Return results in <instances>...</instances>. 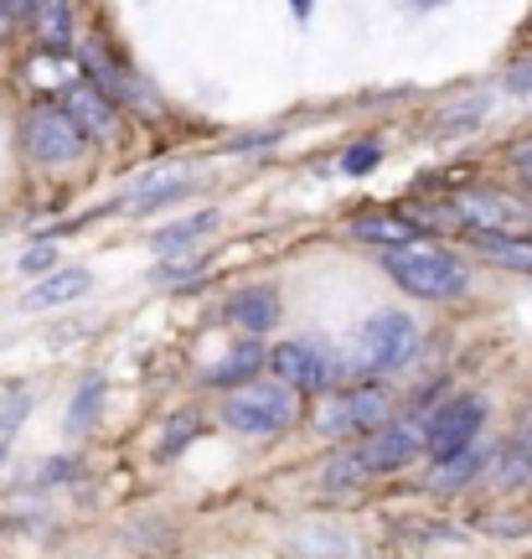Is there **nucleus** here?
Here are the masks:
<instances>
[{
    "mask_svg": "<svg viewBox=\"0 0 532 559\" xmlns=\"http://www.w3.org/2000/svg\"><path fill=\"white\" fill-rule=\"evenodd\" d=\"M383 270L419 300H455V296H466V285H471L466 264L455 260V254H445V249H419V243L388 249Z\"/></svg>",
    "mask_w": 532,
    "mask_h": 559,
    "instance_id": "obj_1",
    "label": "nucleus"
},
{
    "mask_svg": "<svg viewBox=\"0 0 532 559\" xmlns=\"http://www.w3.org/2000/svg\"><path fill=\"white\" fill-rule=\"evenodd\" d=\"M295 394L285 383H238L222 404V419L243 436H285L295 425Z\"/></svg>",
    "mask_w": 532,
    "mask_h": 559,
    "instance_id": "obj_2",
    "label": "nucleus"
},
{
    "mask_svg": "<svg viewBox=\"0 0 532 559\" xmlns=\"http://www.w3.org/2000/svg\"><path fill=\"white\" fill-rule=\"evenodd\" d=\"M419 347V326L409 311H373L362 321V337H356V362L367 373H394L414 358Z\"/></svg>",
    "mask_w": 532,
    "mask_h": 559,
    "instance_id": "obj_3",
    "label": "nucleus"
},
{
    "mask_svg": "<svg viewBox=\"0 0 532 559\" xmlns=\"http://www.w3.org/2000/svg\"><path fill=\"white\" fill-rule=\"evenodd\" d=\"M21 140H26V156L41 166H68L83 156V135L78 124L62 115V104H37L26 120H21Z\"/></svg>",
    "mask_w": 532,
    "mask_h": 559,
    "instance_id": "obj_4",
    "label": "nucleus"
},
{
    "mask_svg": "<svg viewBox=\"0 0 532 559\" xmlns=\"http://www.w3.org/2000/svg\"><path fill=\"white\" fill-rule=\"evenodd\" d=\"M450 213L471 223V234H522L528 228V207L496 187H460L450 192Z\"/></svg>",
    "mask_w": 532,
    "mask_h": 559,
    "instance_id": "obj_5",
    "label": "nucleus"
},
{
    "mask_svg": "<svg viewBox=\"0 0 532 559\" xmlns=\"http://www.w3.org/2000/svg\"><path fill=\"white\" fill-rule=\"evenodd\" d=\"M481 425H486V404L475 400V394H460V400L434 409V419L424 425V445H430L434 461H450V456H460V451H471L475 436H481Z\"/></svg>",
    "mask_w": 532,
    "mask_h": 559,
    "instance_id": "obj_6",
    "label": "nucleus"
},
{
    "mask_svg": "<svg viewBox=\"0 0 532 559\" xmlns=\"http://www.w3.org/2000/svg\"><path fill=\"white\" fill-rule=\"evenodd\" d=\"M383 419H388V394L383 389H347V394H336L321 409L316 425H321V436L352 440V436H373Z\"/></svg>",
    "mask_w": 532,
    "mask_h": 559,
    "instance_id": "obj_7",
    "label": "nucleus"
},
{
    "mask_svg": "<svg viewBox=\"0 0 532 559\" xmlns=\"http://www.w3.org/2000/svg\"><path fill=\"white\" fill-rule=\"evenodd\" d=\"M419 445H424V430L419 425H377L373 436L352 440L356 461H362V477H377V472H398V466H409L419 456Z\"/></svg>",
    "mask_w": 532,
    "mask_h": 559,
    "instance_id": "obj_8",
    "label": "nucleus"
},
{
    "mask_svg": "<svg viewBox=\"0 0 532 559\" xmlns=\"http://www.w3.org/2000/svg\"><path fill=\"white\" fill-rule=\"evenodd\" d=\"M78 62H83V73H88V88H94V94H104L109 104L124 99V104H140V109H150V104H156V94H150V88H145L135 73H124V68H119V62L104 52L99 41H83V47H78Z\"/></svg>",
    "mask_w": 532,
    "mask_h": 559,
    "instance_id": "obj_9",
    "label": "nucleus"
},
{
    "mask_svg": "<svg viewBox=\"0 0 532 559\" xmlns=\"http://www.w3.org/2000/svg\"><path fill=\"white\" fill-rule=\"evenodd\" d=\"M275 383H285L290 394H321L326 383H331V358H326V347L321 342H285L275 347Z\"/></svg>",
    "mask_w": 532,
    "mask_h": 559,
    "instance_id": "obj_10",
    "label": "nucleus"
},
{
    "mask_svg": "<svg viewBox=\"0 0 532 559\" xmlns=\"http://www.w3.org/2000/svg\"><path fill=\"white\" fill-rule=\"evenodd\" d=\"M62 115L78 124L83 140H99V145L114 140V104L104 99V94H94L88 83H73V88L62 94Z\"/></svg>",
    "mask_w": 532,
    "mask_h": 559,
    "instance_id": "obj_11",
    "label": "nucleus"
},
{
    "mask_svg": "<svg viewBox=\"0 0 532 559\" xmlns=\"http://www.w3.org/2000/svg\"><path fill=\"white\" fill-rule=\"evenodd\" d=\"M228 321L243 326V332H269L279 321V290H269V285H243V290H233V296H228Z\"/></svg>",
    "mask_w": 532,
    "mask_h": 559,
    "instance_id": "obj_12",
    "label": "nucleus"
},
{
    "mask_svg": "<svg viewBox=\"0 0 532 559\" xmlns=\"http://www.w3.org/2000/svg\"><path fill=\"white\" fill-rule=\"evenodd\" d=\"M94 285V275L88 270H52V275H41V285H32L26 290V311H52V306H68V300H78L83 290Z\"/></svg>",
    "mask_w": 532,
    "mask_h": 559,
    "instance_id": "obj_13",
    "label": "nucleus"
},
{
    "mask_svg": "<svg viewBox=\"0 0 532 559\" xmlns=\"http://www.w3.org/2000/svg\"><path fill=\"white\" fill-rule=\"evenodd\" d=\"M264 362H269V353H264L258 342H238V347H228V353L207 368V383H213V389H228V383H233V389L238 383H254V373L264 368Z\"/></svg>",
    "mask_w": 532,
    "mask_h": 559,
    "instance_id": "obj_14",
    "label": "nucleus"
},
{
    "mask_svg": "<svg viewBox=\"0 0 532 559\" xmlns=\"http://www.w3.org/2000/svg\"><path fill=\"white\" fill-rule=\"evenodd\" d=\"M471 249L486 264H501V270L532 275V239H522V234H471Z\"/></svg>",
    "mask_w": 532,
    "mask_h": 559,
    "instance_id": "obj_15",
    "label": "nucleus"
},
{
    "mask_svg": "<svg viewBox=\"0 0 532 559\" xmlns=\"http://www.w3.org/2000/svg\"><path fill=\"white\" fill-rule=\"evenodd\" d=\"M352 234L367 243H388V249H409L419 243V223L403 218V213H362L352 218Z\"/></svg>",
    "mask_w": 532,
    "mask_h": 559,
    "instance_id": "obj_16",
    "label": "nucleus"
},
{
    "mask_svg": "<svg viewBox=\"0 0 532 559\" xmlns=\"http://www.w3.org/2000/svg\"><path fill=\"white\" fill-rule=\"evenodd\" d=\"M32 26H37V41L47 52H68V41H73L68 0H32Z\"/></svg>",
    "mask_w": 532,
    "mask_h": 559,
    "instance_id": "obj_17",
    "label": "nucleus"
},
{
    "mask_svg": "<svg viewBox=\"0 0 532 559\" xmlns=\"http://www.w3.org/2000/svg\"><path fill=\"white\" fill-rule=\"evenodd\" d=\"M213 228H217V213L207 207V213H197V218L177 223V228H156V234H150V249H160V254H171V249H186V243L207 239Z\"/></svg>",
    "mask_w": 532,
    "mask_h": 559,
    "instance_id": "obj_18",
    "label": "nucleus"
},
{
    "mask_svg": "<svg viewBox=\"0 0 532 559\" xmlns=\"http://www.w3.org/2000/svg\"><path fill=\"white\" fill-rule=\"evenodd\" d=\"M192 187H197V181H186V177H156V187L145 181V187L130 192V207H135V213H156V207H166V202L186 198Z\"/></svg>",
    "mask_w": 532,
    "mask_h": 559,
    "instance_id": "obj_19",
    "label": "nucleus"
},
{
    "mask_svg": "<svg viewBox=\"0 0 532 559\" xmlns=\"http://www.w3.org/2000/svg\"><path fill=\"white\" fill-rule=\"evenodd\" d=\"M522 481H532V451L522 440H507L496 456V487H522Z\"/></svg>",
    "mask_w": 532,
    "mask_h": 559,
    "instance_id": "obj_20",
    "label": "nucleus"
},
{
    "mask_svg": "<svg viewBox=\"0 0 532 559\" xmlns=\"http://www.w3.org/2000/svg\"><path fill=\"white\" fill-rule=\"evenodd\" d=\"M475 466H481V456H475V451H460V456L439 461V472H434V487H439V492H455V487H466V481H471Z\"/></svg>",
    "mask_w": 532,
    "mask_h": 559,
    "instance_id": "obj_21",
    "label": "nucleus"
},
{
    "mask_svg": "<svg viewBox=\"0 0 532 559\" xmlns=\"http://www.w3.org/2000/svg\"><path fill=\"white\" fill-rule=\"evenodd\" d=\"M99 404H104V383L88 379V383L78 389L73 409H68V430H88V425H94V415H99Z\"/></svg>",
    "mask_w": 532,
    "mask_h": 559,
    "instance_id": "obj_22",
    "label": "nucleus"
},
{
    "mask_svg": "<svg viewBox=\"0 0 532 559\" xmlns=\"http://www.w3.org/2000/svg\"><path fill=\"white\" fill-rule=\"evenodd\" d=\"M26 415H32V394H11L5 409H0V461H5V451H11L16 430L26 425Z\"/></svg>",
    "mask_w": 532,
    "mask_h": 559,
    "instance_id": "obj_23",
    "label": "nucleus"
},
{
    "mask_svg": "<svg viewBox=\"0 0 532 559\" xmlns=\"http://www.w3.org/2000/svg\"><path fill=\"white\" fill-rule=\"evenodd\" d=\"M192 436H197V415H186V409H181V415H171L166 436H160V456H177V451H181V445H186Z\"/></svg>",
    "mask_w": 532,
    "mask_h": 559,
    "instance_id": "obj_24",
    "label": "nucleus"
},
{
    "mask_svg": "<svg viewBox=\"0 0 532 559\" xmlns=\"http://www.w3.org/2000/svg\"><path fill=\"white\" fill-rule=\"evenodd\" d=\"M52 264H58L52 243H32V249L21 254V275H52Z\"/></svg>",
    "mask_w": 532,
    "mask_h": 559,
    "instance_id": "obj_25",
    "label": "nucleus"
},
{
    "mask_svg": "<svg viewBox=\"0 0 532 559\" xmlns=\"http://www.w3.org/2000/svg\"><path fill=\"white\" fill-rule=\"evenodd\" d=\"M377 156H383L377 145H352V151L341 156V171H347V177H362V171H373L377 166Z\"/></svg>",
    "mask_w": 532,
    "mask_h": 559,
    "instance_id": "obj_26",
    "label": "nucleus"
},
{
    "mask_svg": "<svg viewBox=\"0 0 532 559\" xmlns=\"http://www.w3.org/2000/svg\"><path fill=\"white\" fill-rule=\"evenodd\" d=\"M192 275H202V260H177L166 270H156V280H192Z\"/></svg>",
    "mask_w": 532,
    "mask_h": 559,
    "instance_id": "obj_27",
    "label": "nucleus"
},
{
    "mask_svg": "<svg viewBox=\"0 0 532 559\" xmlns=\"http://www.w3.org/2000/svg\"><path fill=\"white\" fill-rule=\"evenodd\" d=\"M507 88H512V94H522V99H532V62H528V68H512V73H507Z\"/></svg>",
    "mask_w": 532,
    "mask_h": 559,
    "instance_id": "obj_28",
    "label": "nucleus"
},
{
    "mask_svg": "<svg viewBox=\"0 0 532 559\" xmlns=\"http://www.w3.org/2000/svg\"><path fill=\"white\" fill-rule=\"evenodd\" d=\"M73 472H78V461H47L37 481H62V477H73Z\"/></svg>",
    "mask_w": 532,
    "mask_h": 559,
    "instance_id": "obj_29",
    "label": "nucleus"
},
{
    "mask_svg": "<svg viewBox=\"0 0 532 559\" xmlns=\"http://www.w3.org/2000/svg\"><path fill=\"white\" fill-rule=\"evenodd\" d=\"M0 16H5V26L21 16H32V0H0Z\"/></svg>",
    "mask_w": 532,
    "mask_h": 559,
    "instance_id": "obj_30",
    "label": "nucleus"
},
{
    "mask_svg": "<svg viewBox=\"0 0 532 559\" xmlns=\"http://www.w3.org/2000/svg\"><path fill=\"white\" fill-rule=\"evenodd\" d=\"M279 135H243V140H233V151H264V145H275Z\"/></svg>",
    "mask_w": 532,
    "mask_h": 559,
    "instance_id": "obj_31",
    "label": "nucleus"
},
{
    "mask_svg": "<svg viewBox=\"0 0 532 559\" xmlns=\"http://www.w3.org/2000/svg\"><path fill=\"white\" fill-rule=\"evenodd\" d=\"M512 160H517V171H522V177L532 181V140H528V145H517V151H512Z\"/></svg>",
    "mask_w": 532,
    "mask_h": 559,
    "instance_id": "obj_32",
    "label": "nucleus"
},
{
    "mask_svg": "<svg viewBox=\"0 0 532 559\" xmlns=\"http://www.w3.org/2000/svg\"><path fill=\"white\" fill-rule=\"evenodd\" d=\"M512 440H522V445L532 451V404L522 409V419H517V436H512Z\"/></svg>",
    "mask_w": 532,
    "mask_h": 559,
    "instance_id": "obj_33",
    "label": "nucleus"
},
{
    "mask_svg": "<svg viewBox=\"0 0 532 559\" xmlns=\"http://www.w3.org/2000/svg\"><path fill=\"white\" fill-rule=\"evenodd\" d=\"M295 16H300V21L311 16V0H295Z\"/></svg>",
    "mask_w": 532,
    "mask_h": 559,
    "instance_id": "obj_34",
    "label": "nucleus"
},
{
    "mask_svg": "<svg viewBox=\"0 0 532 559\" xmlns=\"http://www.w3.org/2000/svg\"><path fill=\"white\" fill-rule=\"evenodd\" d=\"M419 5H424V11H434V5H445V0H419Z\"/></svg>",
    "mask_w": 532,
    "mask_h": 559,
    "instance_id": "obj_35",
    "label": "nucleus"
},
{
    "mask_svg": "<svg viewBox=\"0 0 532 559\" xmlns=\"http://www.w3.org/2000/svg\"><path fill=\"white\" fill-rule=\"evenodd\" d=\"M0 26H5V16H0Z\"/></svg>",
    "mask_w": 532,
    "mask_h": 559,
    "instance_id": "obj_36",
    "label": "nucleus"
}]
</instances>
